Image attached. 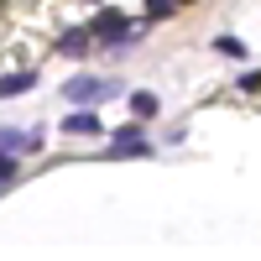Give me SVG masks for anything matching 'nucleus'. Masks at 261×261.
Masks as SVG:
<instances>
[{
	"instance_id": "obj_7",
	"label": "nucleus",
	"mask_w": 261,
	"mask_h": 261,
	"mask_svg": "<svg viewBox=\"0 0 261 261\" xmlns=\"http://www.w3.org/2000/svg\"><path fill=\"white\" fill-rule=\"evenodd\" d=\"M214 53L230 58V63H246V42H241V37H230V32H220V37H214Z\"/></svg>"
},
{
	"instance_id": "obj_10",
	"label": "nucleus",
	"mask_w": 261,
	"mask_h": 261,
	"mask_svg": "<svg viewBox=\"0 0 261 261\" xmlns=\"http://www.w3.org/2000/svg\"><path fill=\"white\" fill-rule=\"evenodd\" d=\"M241 94H261V68H251V73H241Z\"/></svg>"
},
{
	"instance_id": "obj_3",
	"label": "nucleus",
	"mask_w": 261,
	"mask_h": 261,
	"mask_svg": "<svg viewBox=\"0 0 261 261\" xmlns=\"http://www.w3.org/2000/svg\"><path fill=\"white\" fill-rule=\"evenodd\" d=\"M63 130H68V136H99L105 120L94 115V105H73V110L63 115Z\"/></svg>"
},
{
	"instance_id": "obj_9",
	"label": "nucleus",
	"mask_w": 261,
	"mask_h": 261,
	"mask_svg": "<svg viewBox=\"0 0 261 261\" xmlns=\"http://www.w3.org/2000/svg\"><path fill=\"white\" fill-rule=\"evenodd\" d=\"M183 0H146V21H162V16H172Z\"/></svg>"
},
{
	"instance_id": "obj_6",
	"label": "nucleus",
	"mask_w": 261,
	"mask_h": 261,
	"mask_svg": "<svg viewBox=\"0 0 261 261\" xmlns=\"http://www.w3.org/2000/svg\"><path fill=\"white\" fill-rule=\"evenodd\" d=\"M32 84H37V73H32V68H21V73H6V79H0V99H11V94H27Z\"/></svg>"
},
{
	"instance_id": "obj_1",
	"label": "nucleus",
	"mask_w": 261,
	"mask_h": 261,
	"mask_svg": "<svg viewBox=\"0 0 261 261\" xmlns=\"http://www.w3.org/2000/svg\"><path fill=\"white\" fill-rule=\"evenodd\" d=\"M146 27H151V21H125L120 11H99L89 32H94V37L105 42V47H130V42H136V37H141Z\"/></svg>"
},
{
	"instance_id": "obj_2",
	"label": "nucleus",
	"mask_w": 261,
	"mask_h": 261,
	"mask_svg": "<svg viewBox=\"0 0 261 261\" xmlns=\"http://www.w3.org/2000/svg\"><path fill=\"white\" fill-rule=\"evenodd\" d=\"M63 94H68V105H99V99H115V94H120V84L94 79V73H79L73 84H63Z\"/></svg>"
},
{
	"instance_id": "obj_5",
	"label": "nucleus",
	"mask_w": 261,
	"mask_h": 261,
	"mask_svg": "<svg viewBox=\"0 0 261 261\" xmlns=\"http://www.w3.org/2000/svg\"><path fill=\"white\" fill-rule=\"evenodd\" d=\"M42 146V130H27V136H21V130H0V151H37Z\"/></svg>"
},
{
	"instance_id": "obj_4",
	"label": "nucleus",
	"mask_w": 261,
	"mask_h": 261,
	"mask_svg": "<svg viewBox=\"0 0 261 261\" xmlns=\"http://www.w3.org/2000/svg\"><path fill=\"white\" fill-rule=\"evenodd\" d=\"M89 37H94L89 27H73V32H63V42H58V53H63V58H84V53L94 47Z\"/></svg>"
},
{
	"instance_id": "obj_8",
	"label": "nucleus",
	"mask_w": 261,
	"mask_h": 261,
	"mask_svg": "<svg viewBox=\"0 0 261 261\" xmlns=\"http://www.w3.org/2000/svg\"><path fill=\"white\" fill-rule=\"evenodd\" d=\"M130 110H136V120H151V115L162 110V105H157V94H146V89H136V94H130Z\"/></svg>"
}]
</instances>
